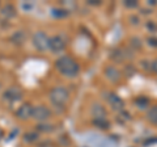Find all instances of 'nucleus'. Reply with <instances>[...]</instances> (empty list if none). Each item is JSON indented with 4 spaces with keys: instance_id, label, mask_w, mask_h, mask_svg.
<instances>
[{
    "instance_id": "nucleus-1",
    "label": "nucleus",
    "mask_w": 157,
    "mask_h": 147,
    "mask_svg": "<svg viewBox=\"0 0 157 147\" xmlns=\"http://www.w3.org/2000/svg\"><path fill=\"white\" fill-rule=\"evenodd\" d=\"M55 67L62 75L67 77H75L78 75V71H80L78 63L71 55H63L58 58L55 62Z\"/></svg>"
},
{
    "instance_id": "nucleus-2",
    "label": "nucleus",
    "mask_w": 157,
    "mask_h": 147,
    "mask_svg": "<svg viewBox=\"0 0 157 147\" xmlns=\"http://www.w3.org/2000/svg\"><path fill=\"white\" fill-rule=\"evenodd\" d=\"M50 101L55 108H66L68 100H70V92L66 87L56 85L50 91Z\"/></svg>"
},
{
    "instance_id": "nucleus-3",
    "label": "nucleus",
    "mask_w": 157,
    "mask_h": 147,
    "mask_svg": "<svg viewBox=\"0 0 157 147\" xmlns=\"http://www.w3.org/2000/svg\"><path fill=\"white\" fill-rule=\"evenodd\" d=\"M67 36L66 34H56L48 38V50H51L52 53L59 54L62 53L67 46Z\"/></svg>"
},
{
    "instance_id": "nucleus-4",
    "label": "nucleus",
    "mask_w": 157,
    "mask_h": 147,
    "mask_svg": "<svg viewBox=\"0 0 157 147\" xmlns=\"http://www.w3.org/2000/svg\"><path fill=\"white\" fill-rule=\"evenodd\" d=\"M22 89L17 85H12L7 88V91L4 92V96H3V101H6L7 104H14L22 99Z\"/></svg>"
},
{
    "instance_id": "nucleus-5",
    "label": "nucleus",
    "mask_w": 157,
    "mask_h": 147,
    "mask_svg": "<svg viewBox=\"0 0 157 147\" xmlns=\"http://www.w3.org/2000/svg\"><path fill=\"white\" fill-rule=\"evenodd\" d=\"M51 110L48 109L47 106L45 105H38L36 108H33V114L32 117L36 121H38L39 124L41 122H47V120H50L51 118Z\"/></svg>"
},
{
    "instance_id": "nucleus-6",
    "label": "nucleus",
    "mask_w": 157,
    "mask_h": 147,
    "mask_svg": "<svg viewBox=\"0 0 157 147\" xmlns=\"http://www.w3.org/2000/svg\"><path fill=\"white\" fill-rule=\"evenodd\" d=\"M33 46L39 51H46L48 49V37L45 32H37L33 36Z\"/></svg>"
},
{
    "instance_id": "nucleus-7",
    "label": "nucleus",
    "mask_w": 157,
    "mask_h": 147,
    "mask_svg": "<svg viewBox=\"0 0 157 147\" xmlns=\"http://www.w3.org/2000/svg\"><path fill=\"white\" fill-rule=\"evenodd\" d=\"M33 114V106L30 104H22L16 110V117L18 120H28Z\"/></svg>"
},
{
    "instance_id": "nucleus-8",
    "label": "nucleus",
    "mask_w": 157,
    "mask_h": 147,
    "mask_svg": "<svg viewBox=\"0 0 157 147\" xmlns=\"http://www.w3.org/2000/svg\"><path fill=\"white\" fill-rule=\"evenodd\" d=\"M107 101H109L110 106L115 110H119V109L123 108V101H122L121 97L117 96L115 93H109V96H107Z\"/></svg>"
},
{
    "instance_id": "nucleus-9",
    "label": "nucleus",
    "mask_w": 157,
    "mask_h": 147,
    "mask_svg": "<svg viewBox=\"0 0 157 147\" xmlns=\"http://www.w3.org/2000/svg\"><path fill=\"white\" fill-rule=\"evenodd\" d=\"M105 72H106V76L109 77L111 81H117V80L121 79V72H119V70H118L117 67H114V66L107 67Z\"/></svg>"
},
{
    "instance_id": "nucleus-10",
    "label": "nucleus",
    "mask_w": 157,
    "mask_h": 147,
    "mask_svg": "<svg viewBox=\"0 0 157 147\" xmlns=\"http://www.w3.org/2000/svg\"><path fill=\"white\" fill-rule=\"evenodd\" d=\"M92 116L93 118H106V110L102 105L96 104L92 108Z\"/></svg>"
},
{
    "instance_id": "nucleus-11",
    "label": "nucleus",
    "mask_w": 157,
    "mask_h": 147,
    "mask_svg": "<svg viewBox=\"0 0 157 147\" xmlns=\"http://www.w3.org/2000/svg\"><path fill=\"white\" fill-rule=\"evenodd\" d=\"M147 118H148L149 122L157 125V106H152L149 108L148 113H147Z\"/></svg>"
},
{
    "instance_id": "nucleus-12",
    "label": "nucleus",
    "mask_w": 157,
    "mask_h": 147,
    "mask_svg": "<svg viewBox=\"0 0 157 147\" xmlns=\"http://www.w3.org/2000/svg\"><path fill=\"white\" fill-rule=\"evenodd\" d=\"M135 104H136V106L139 108V109H145V108L149 106V100L147 99V97H144V96H140V97H137V99L135 100Z\"/></svg>"
},
{
    "instance_id": "nucleus-13",
    "label": "nucleus",
    "mask_w": 157,
    "mask_h": 147,
    "mask_svg": "<svg viewBox=\"0 0 157 147\" xmlns=\"http://www.w3.org/2000/svg\"><path fill=\"white\" fill-rule=\"evenodd\" d=\"M3 16H6V17H14L16 16V9L13 8V6H11V4H8V6H6V8L3 9Z\"/></svg>"
},
{
    "instance_id": "nucleus-14",
    "label": "nucleus",
    "mask_w": 157,
    "mask_h": 147,
    "mask_svg": "<svg viewBox=\"0 0 157 147\" xmlns=\"http://www.w3.org/2000/svg\"><path fill=\"white\" fill-rule=\"evenodd\" d=\"M93 124L101 129H107L109 127V121L106 118H93Z\"/></svg>"
},
{
    "instance_id": "nucleus-15",
    "label": "nucleus",
    "mask_w": 157,
    "mask_h": 147,
    "mask_svg": "<svg viewBox=\"0 0 157 147\" xmlns=\"http://www.w3.org/2000/svg\"><path fill=\"white\" fill-rule=\"evenodd\" d=\"M24 40H25V36H24V33L22 32H17V33H14L13 34V37H12V42H14V45H22V42Z\"/></svg>"
},
{
    "instance_id": "nucleus-16",
    "label": "nucleus",
    "mask_w": 157,
    "mask_h": 147,
    "mask_svg": "<svg viewBox=\"0 0 157 147\" xmlns=\"http://www.w3.org/2000/svg\"><path fill=\"white\" fill-rule=\"evenodd\" d=\"M38 130L39 131H43V133H51V131H54V126L52 125H50V124H47V122H41L38 126Z\"/></svg>"
},
{
    "instance_id": "nucleus-17",
    "label": "nucleus",
    "mask_w": 157,
    "mask_h": 147,
    "mask_svg": "<svg viewBox=\"0 0 157 147\" xmlns=\"http://www.w3.org/2000/svg\"><path fill=\"white\" fill-rule=\"evenodd\" d=\"M24 139H25L26 142H30V143H33V142H36L38 139V134L37 133H26L25 135H24Z\"/></svg>"
},
{
    "instance_id": "nucleus-18",
    "label": "nucleus",
    "mask_w": 157,
    "mask_h": 147,
    "mask_svg": "<svg viewBox=\"0 0 157 147\" xmlns=\"http://www.w3.org/2000/svg\"><path fill=\"white\" fill-rule=\"evenodd\" d=\"M151 71H153L156 75H157V58H156L155 61L151 62Z\"/></svg>"
},
{
    "instance_id": "nucleus-19",
    "label": "nucleus",
    "mask_w": 157,
    "mask_h": 147,
    "mask_svg": "<svg viewBox=\"0 0 157 147\" xmlns=\"http://www.w3.org/2000/svg\"><path fill=\"white\" fill-rule=\"evenodd\" d=\"M0 87H2V85H0Z\"/></svg>"
}]
</instances>
